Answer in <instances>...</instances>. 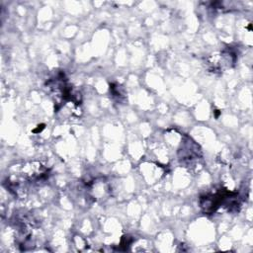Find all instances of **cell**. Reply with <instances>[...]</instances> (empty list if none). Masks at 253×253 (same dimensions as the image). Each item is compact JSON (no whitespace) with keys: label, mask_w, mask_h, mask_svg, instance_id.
I'll return each instance as SVG.
<instances>
[{"label":"cell","mask_w":253,"mask_h":253,"mask_svg":"<svg viewBox=\"0 0 253 253\" xmlns=\"http://www.w3.org/2000/svg\"><path fill=\"white\" fill-rule=\"evenodd\" d=\"M22 172L25 179L36 181L46 173V169L40 162H30L23 167Z\"/></svg>","instance_id":"obj_1"}]
</instances>
